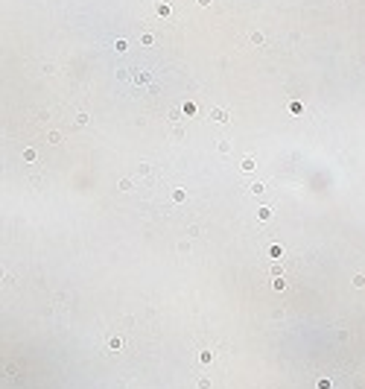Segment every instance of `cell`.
I'll return each instance as SVG.
<instances>
[{
    "mask_svg": "<svg viewBox=\"0 0 365 389\" xmlns=\"http://www.w3.org/2000/svg\"><path fill=\"white\" fill-rule=\"evenodd\" d=\"M208 3H211V0H199V6H208Z\"/></svg>",
    "mask_w": 365,
    "mask_h": 389,
    "instance_id": "1",
    "label": "cell"
}]
</instances>
